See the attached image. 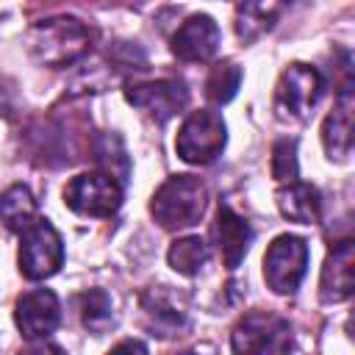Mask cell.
Returning <instances> with one entry per match:
<instances>
[{
  "label": "cell",
  "instance_id": "6da1fadb",
  "mask_svg": "<svg viewBox=\"0 0 355 355\" xmlns=\"http://www.w3.org/2000/svg\"><path fill=\"white\" fill-rule=\"evenodd\" d=\"M25 47L33 61L42 67H69L89 55L92 50V31L75 17H47L28 28Z\"/></svg>",
  "mask_w": 355,
  "mask_h": 355
},
{
  "label": "cell",
  "instance_id": "7a4b0ae2",
  "mask_svg": "<svg viewBox=\"0 0 355 355\" xmlns=\"http://www.w3.org/2000/svg\"><path fill=\"white\" fill-rule=\"evenodd\" d=\"M205 205H208V189L200 178L172 175L155 189L150 200V214L164 230H186L202 219Z\"/></svg>",
  "mask_w": 355,
  "mask_h": 355
},
{
  "label": "cell",
  "instance_id": "3957f363",
  "mask_svg": "<svg viewBox=\"0 0 355 355\" xmlns=\"http://www.w3.org/2000/svg\"><path fill=\"white\" fill-rule=\"evenodd\" d=\"M324 94V78L316 67L311 64H302V61H294L288 64L280 78H277V86H275V116L280 122H305L313 111V105L322 100Z\"/></svg>",
  "mask_w": 355,
  "mask_h": 355
},
{
  "label": "cell",
  "instance_id": "277c9868",
  "mask_svg": "<svg viewBox=\"0 0 355 355\" xmlns=\"http://www.w3.org/2000/svg\"><path fill=\"white\" fill-rule=\"evenodd\" d=\"M227 144V128H225V119L211 111V108H200V111H191L178 136H175V153L180 161L191 164V166H208L214 164L222 150Z\"/></svg>",
  "mask_w": 355,
  "mask_h": 355
},
{
  "label": "cell",
  "instance_id": "5b68a950",
  "mask_svg": "<svg viewBox=\"0 0 355 355\" xmlns=\"http://www.w3.org/2000/svg\"><path fill=\"white\" fill-rule=\"evenodd\" d=\"M64 205L78 216L108 219L122 205V183L103 169L80 172L64 186Z\"/></svg>",
  "mask_w": 355,
  "mask_h": 355
},
{
  "label": "cell",
  "instance_id": "8992f818",
  "mask_svg": "<svg viewBox=\"0 0 355 355\" xmlns=\"http://www.w3.org/2000/svg\"><path fill=\"white\" fill-rule=\"evenodd\" d=\"M17 263H19V275L28 280H47L64 266V241L47 219L36 216L19 233Z\"/></svg>",
  "mask_w": 355,
  "mask_h": 355
},
{
  "label": "cell",
  "instance_id": "52a82bcc",
  "mask_svg": "<svg viewBox=\"0 0 355 355\" xmlns=\"http://www.w3.org/2000/svg\"><path fill=\"white\" fill-rule=\"evenodd\" d=\"M230 347L233 352H255V355L288 352L294 347V330L291 322L283 319L280 313L250 311L236 322L230 333Z\"/></svg>",
  "mask_w": 355,
  "mask_h": 355
},
{
  "label": "cell",
  "instance_id": "ba28073f",
  "mask_svg": "<svg viewBox=\"0 0 355 355\" xmlns=\"http://www.w3.org/2000/svg\"><path fill=\"white\" fill-rule=\"evenodd\" d=\"M308 258L311 255H308L305 239H300L294 233L277 236L263 252V280H266V286L280 297L294 294L300 288V283L305 280Z\"/></svg>",
  "mask_w": 355,
  "mask_h": 355
},
{
  "label": "cell",
  "instance_id": "9c48e42d",
  "mask_svg": "<svg viewBox=\"0 0 355 355\" xmlns=\"http://www.w3.org/2000/svg\"><path fill=\"white\" fill-rule=\"evenodd\" d=\"M125 100L133 108H139L147 119H153L155 125H164L189 105V89L183 80L164 78V80H153V83L128 86Z\"/></svg>",
  "mask_w": 355,
  "mask_h": 355
},
{
  "label": "cell",
  "instance_id": "30bf717a",
  "mask_svg": "<svg viewBox=\"0 0 355 355\" xmlns=\"http://www.w3.org/2000/svg\"><path fill=\"white\" fill-rule=\"evenodd\" d=\"M141 316L153 336L175 338L189 327V308L169 286H155L141 294Z\"/></svg>",
  "mask_w": 355,
  "mask_h": 355
},
{
  "label": "cell",
  "instance_id": "8fae6325",
  "mask_svg": "<svg viewBox=\"0 0 355 355\" xmlns=\"http://www.w3.org/2000/svg\"><path fill=\"white\" fill-rule=\"evenodd\" d=\"M61 322V302L50 288L25 291L14 305V324L28 341H42L55 333Z\"/></svg>",
  "mask_w": 355,
  "mask_h": 355
},
{
  "label": "cell",
  "instance_id": "7c38bea8",
  "mask_svg": "<svg viewBox=\"0 0 355 355\" xmlns=\"http://www.w3.org/2000/svg\"><path fill=\"white\" fill-rule=\"evenodd\" d=\"M219 25L208 14H191L172 33V53L180 61H208L219 50Z\"/></svg>",
  "mask_w": 355,
  "mask_h": 355
},
{
  "label": "cell",
  "instance_id": "4fadbf2b",
  "mask_svg": "<svg viewBox=\"0 0 355 355\" xmlns=\"http://www.w3.org/2000/svg\"><path fill=\"white\" fill-rule=\"evenodd\" d=\"M352 83L347 80L333 103V111L322 122V147L324 155L336 164H344L352 155Z\"/></svg>",
  "mask_w": 355,
  "mask_h": 355
},
{
  "label": "cell",
  "instance_id": "5bb4252c",
  "mask_svg": "<svg viewBox=\"0 0 355 355\" xmlns=\"http://www.w3.org/2000/svg\"><path fill=\"white\" fill-rule=\"evenodd\" d=\"M214 241H216L225 269L233 272V269H239V263L244 261V255L252 244V227L227 202H219V211L214 219Z\"/></svg>",
  "mask_w": 355,
  "mask_h": 355
},
{
  "label": "cell",
  "instance_id": "9a60e30c",
  "mask_svg": "<svg viewBox=\"0 0 355 355\" xmlns=\"http://www.w3.org/2000/svg\"><path fill=\"white\" fill-rule=\"evenodd\" d=\"M352 263H355V247L352 241H338L322 266V277H319V300L322 302H344L352 297L355 288V277H352Z\"/></svg>",
  "mask_w": 355,
  "mask_h": 355
},
{
  "label": "cell",
  "instance_id": "2e32d148",
  "mask_svg": "<svg viewBox=\"0 0 355 355\" xmlns=\"http://www.w3.org/2000/svg\"><path fill=\"white\" fill-rule=\"evenodd\" d=\"M291 6V0H241L233 17L236 36L250 44L261 39L266 31L275 28V22L283 17V11Z\"/></svg>",
  "mask_w": 355,
  "mask_h": 355
},
{
  "label": "cell",
  "instance_id": "e0dca14e",
  "mask_svg": "<svg viewBox=\"0 0 355 355\" xmlns=\"http://www.w3.org/2000/svg\"><path fill=\"white\" fill-rule=\"evenodd\" d=\"M277 211L297 225H316L322 219V194L316 186L302 183L300 178L291 183H283L275 194Z\"/></svg>",
  "mask_w": 355,
  "mask_h": 355
},
{
  "label": "cell",
  "instance_id": "ac0fdd59",
  "mask_svg": "<svg viewBox=\"0 0 355 355\" xmlns=\"http://www.w3.org/2000/svg\"><path fill=\"white\" fill-rule=\"evenodd\" d=\"M39 216L36 197L28 186L14 183L0 194V227L8 233H22Z\"/></svg>",
  "mask_w": 355,
  "mask_h": 355
},
{
  "label": "cell",
  "instance_id": "d6986e66",
  "mask_svg": "<svg viewBox=\"0 0 355 355\" xmlns=\"http://www.w3.org/2000/svg\"><path fill=\"white\" fill-rule=\"evenodd\" d=\"M166 261L169 266L183 275V277H194L202 272V266L211 261V247L202 236H183V239H175L166 250Z\"/></svg>",
  "mask_w": 355,
  "mask_h": 355
},
{
  "label": "cell",
  "instance_id": "ffe728a7",
  "mask_svg": "<svg viewBox=\"0 0 355 355\" xmlns=\"http://www.w3.org/2000/svg\"><path fill=\"white\" fill-rule=\"evenodd\" d=\"M75 302H78L80 324L92 336H103V333H108V327H114V302H111L108 291H103V288H86L83 294H78Z\"/></svg>",
  "mask_w": 355,
  "mask_h": 355
},
{
  "label": "cell",
  "instance_id": "44dd1931",
  "mask_svg": "<svg viewBox=\"0 0 355 355\" xmlns=\"http://www.w3.org/2000/svg\"><path fill=\"white\" fill-rule=\"evenodd\" d=\"M239 86H241V67H236L233 61H222L205 78V97L214 105H225L236 97Z\"/></svg>",
  "mask_w": 355,
  "mask_h": 355
},
{
  "label": "cell",
  "instance_id": "7402d4cb",
  "mask_svg": "<svg viewBox=\"0 0 355 355\" xmlns=\"http://www.w3.org/2000/svg\"><path fill=\"white\" fill-rule=\"evenodd\" d=\"M272 178L277 183H291L300 178V164H297V141L294 139H280L272 147Z\"/></svg>",
  "mask_w": 355,
  "mask_h": 355
},
{
  "label": "cell",
  "instance_id": "603a6c76",
  "mask_svg": "<svg viewBox=\"0 0 355 355\" xmlns=\"http://www.w3.org/2000/svg\"><path fill=\"white\" fill-rule=\"evenodd\" d=\"M114 349H139V352H147V344H141V341H119Z\"/></svg>",
  "mask_w": 355,
  "mask_h": 355
}]
</instances>
